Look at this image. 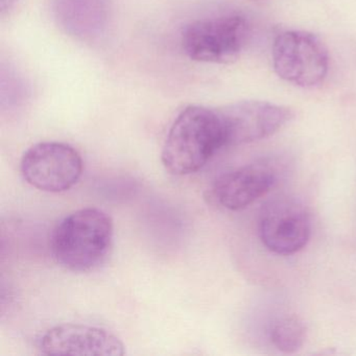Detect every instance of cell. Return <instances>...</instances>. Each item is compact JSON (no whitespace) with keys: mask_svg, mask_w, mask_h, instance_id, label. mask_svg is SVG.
<instances>
[{"mask_svg":"<svg viewBox=\"0 0 356 356\" xmlns=\"http://www.w3.org/2000/svg\"><path fill=\"white\" fill-rule=\"evenodd\" d=\"M273 67L279 78L301 88H314L326 80L329 54L316 35L305 31H285L275 38Z\"/></svg>","mask_w":356,"mask_h":356,"instance_id":"cell-3","label":"cell"},{"mask_svg":"<svg viewBox=\"0 0 356 356\" xmlns=\"http://www.w3.org/2000/svg\"><path fill=\"white\" fill-rule=\"evenodd\" d=\"M113 236V220L109 214L99 208H83L68 214L56 226L51 253L65 270L90 272L107 259Z\"/></svg>","mask_w":356,"mask_h":356,"instance_id":"cell-2","label":"cell"},{"mask_svg":"<svg viewBox=\"0 0 356 356\" xmlns=\"http://www.w3.org/2000/svg\"><path fill=\"white\" fill-rule=\"evenodd\" d=\"M29 97V86L22 76L11 66L1 68V106L16 107Z\"/></svg>","mask_w":356,"mask_h":356,"instance_id":"cell-12","label":"cell"},{"mask_svg":"<svg viewBox=\"0 0 356 356\" xmlns=\"http://www.w3.org/2000/svg\"><path fill=\"white\" fill-rule=\"evenodd\" d=\"M38 349L47 355L122 356L124 345L111 331L92 325L65 323L45 331Z\"/></svg>","mask_w":356,"mask_h":356,"instance_id":"cell-9","label":"cell"},{"mask_svg":"<svg viewBox=\"0 0 356 356\" xmlns=\"http://www.w3.org/2000/svg\"><path fill=\"white\" fill-rule=\"evenodd\" d=\"M226 147L248 145L272 136L293 118L284 106L261 101H243L218 109Z\"/></svg>","mask_w":356,"mask_h":356,"instance_id":"cell-8","label":"cell"},{"mask_svg":"<svg viewBox=\"0 0 356 356\" xmlns=\"http://www.w3.org/2000/svg\"><path fill=\"white\" fill-rule=\"evenodd\" d=\"M270 343L283 353L291 354L303 347L306 327L298 316H283L273 321L268 329Z\"/></svg>","mask_w":356,"mask_h":356,"instance_id":"cell-11","label":"cell"},{"mask_svg":"<svg viewBox=\"0 0 356 356\" xmlns=\"http://www.w3.org/2000/svg\"><path fill=\"white\" fill-rule=\"evenodd\" d=\"M260 241L277 255H293L305 248L312 235V220L305 206L295 197H273L260 210Z\"/></svg>","mask_w":356,"mask_h":356,"instance_id":"cell-6","label":"cell"},{"mask_svg":"<svg viewBox=\"0 0 356 356\" xmlns=\"http://www.w3.org/2000/svg\"><path fill=\"white\" fill-rule=\"evenodd\" d=\"M248 35L249 26L243 16H214L187 24L181 35V44L193 61L227 64L239 57Z\"/></svg>","mask_w":356,"mask_h":356,"instance_id":"cell-4","label":"cell"},{"mask_svg":"<svg viewBox=\"0 0 356 356\" xmlns=\"http://www.w3.org/2000/svg\"><path fill=\"white\" fill-rule=\"evenodd\" d=\"M17 3V0H1V15H7Z\"/></svg>","mask_w":356,"mask_h":356,"instance_id":"cell-13","label":"cell"},{"mask_svg":"<svg viewBox=\"0 0 356 356\" xmlns=\"http://www.w3.org/2000/svg\"><path fill=\"white\" fill-rule=\"evenodd\" d=\"M24 180L39 191L63 193L80 181L84 163L80 153L67 143H39L22 156Z\"/></svg>","mask_w":356,"mask_h":356,"instance_id":"cell-5","label":"cell"},{"mask_svg":"<svg viewBox=\"0 0 356 356\" xmlns=\"http://www.w3.org/2000/svg\"><path fill=\"white\" fill-rule=\"evenodd\" d=\"M222 147L226 143L218 109L188 106L168 131L162 163L170 174L187 176L202 170Z\"/></svg>","mask_w":356,"mask_h":356,"instance_id":"cell-1","label":"cell"},{"mask_svg":"<svg viewBox=\"0 0 356 356\" xmlns=\"http://www.w3.org/2000/svg\"><path fill=\"white\" fill-rule=\"evenodd\" d=\"M51 9L60 28L85 42L105 36L111 19V0H51Z\"/></svg>","mask_w":356,"mask_h":356,"instance_id":"cell-10","label":"cell"},{"mask_svg":"<svg viewBox=\"0 0 356 356\" xmlns=\"http://www.w3.org/2000/svg\"><path fill=\"white\" fill-rule=\"evenodd\" d=\"M284 164L277 158L266 157L226 172L212 187L213 199L225 209H245L276 186Z\"/></svg>","mask_w":356,"mask_h":356,"instance_id":"cell-7","label":"cell"}]
</instances>
